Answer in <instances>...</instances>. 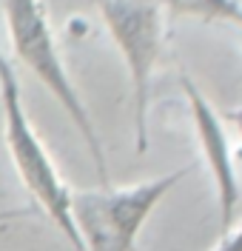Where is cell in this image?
Instances as JSON below:
<instances>
[{
  "instance_id": "1",
  "label": "cell",
  "mask_w": 242,
  "mask_h": 251,
  "mask_svg": "<svg viewBox=\"0 0 242 251\" xmlns=\"http://www.w3.org/2000/svg\"><path fill=\"white\" fill-rule=\"evenodd\" d=\"M3 17H6V29H9V40L15 49L17 60L23 63L34 77L48 89V94L63 106L68 120L80 131L83 143L91 154V163L97 169V177L103 186L109 183V163H106V151H103V140L94 128V120L83 103L80 92L74 89V83L68 77L60 57V46L54 40L51 23L46 17V9L40 0H3Z\"/></svg>"
},
{
  "instance_id": "2",
  "label": "cell",
  "mask_w": 242,
  "mask_h": 251,
  "mask_svg": "<svg viewBox=\"0 0 242 251\" xmlns=\"http://www.w3.org/2000/svg\"><path fill=\"white\" fill-rule=\"evenodd\" d=\"M194 163L131 186L71 191V220L83 251H134L154 208L191 174Z\"/></svg>"
},
{
  "instance_id": "3",
  "label": "cell",
  "mask_w": 242,
  "mask_h": 251,
  "mask_svg": "<svg viewBox=\"0 0 242 251\" xmlns=\"http://www.w3.org/2000/svg\"><path fill=\"white\" fill-rule=\"evenodd\" d=\"M0 109H3L6 149H9L20 183L46 211L54 228L68 240V246L74 251H83L74 220H71V188L63 183L54 160L48 157L43 140L37 137L32 120L26 114V106H23V94H20V83L12 69V60L3 51H0Z\"/></svg>"
},
{
  "instance_id": "4",
  "label": "cell",
  "mask_w": 242,
  "mask_h": 251,
  "mask_svg": "<svg viewBox=\"0 0 242 251\" xmlns=\"http://www.w3.org/2000/svg\"><path fill=\"white\" fill-rule=\"evenodd\" d=\"M97 9L129 69L134 94V146L137 154H145L151 80L162 51V9L157 0H97Z\"/></svg>"
},
{
  "instance_id": "5",
  "label": "cell",
  "mask_w": 242,
  "mask_h": 251,
  "mask_svg": "<svg viewBox=\"0 0 242 251\" xmlns=\"http://www.w3.org/2000/svg\"><path fill=\"white\" fill-rule=\"evenodd\" d=\"M179 89L185 94V103H188V111H191L197 146H199L202 160H205L211 180H214L220 234H225L234 226L237 205H240V177H237V166H234V149H231V140H228L225 120L185 72H179Z\"/></svg>"
},
{
  "instance_id": "6",
  "label": "cell",
  "mask_w": 242,
  "mask_h": 251,
  "mask_svg": "<svg viewBox=\"0 0 242 251\" xmlns=\"http://www.w3.org/2000/svg\"><path fill=\"white\" fill-rule=\"evenodd\" d=\"M157 6L182 17H199V20H225L231 23L242 0H157Z\"/></svg>"
},
{
  "instance_id": "7",
  "label": "cell",
  "mask_w": 242,
  "mask_h": 251,
  "mask_svg": "<svg viewBox=\"0 0 242 251\" xmlns=\"http://www.w3.org/2000/svg\"><path fill=\"white\" fill-rule=\"evenodd\" d=\"M211 251H242V220L237 226H231L225 234H220V243Z\"/></svg>"
},
{
  "instance_id": "8",
  "label": "cell",
  "mask_w": 242,
  "mask_h": 251,
  "mask_svg": "<svg viewBox=\"0 0 242 251\" xmlns=\"http://www.w3.org/2000/svg\"><path fill=\"white\" fill-rule=\"evenodd\" d=\"M222 120H228V123L237 128V134H240V143H242V106H234V109H228L225 114H222Z\"/></svg>"
},
{
  "instance_id": "9",
  "label": "cell",
  "mask_w": 242,
  "mask_h": 251,
  "mask_svg": "<svg viewBox=\"0 0 242 251\" xmlns=\"http://www.w3.org/2000/svg\"><path fill=\"white\" fill-rule=\"evenodd\" d=\"M231 23H237V26H242V6L237 9V15H234V20H231Z\"/></svg>"
}]
</instances>
